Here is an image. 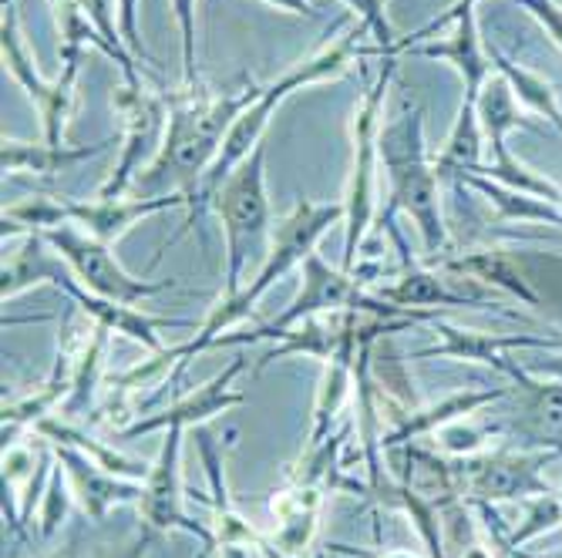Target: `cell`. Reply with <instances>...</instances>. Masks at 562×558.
Segmentation results:
<instances>
[{"label": "cell", "instance_id": "cell-11", "mask_svg": "<svg viewBox=\"0 0 562 558\" xmlns=\"http://www.w3.org/2000/svg\"><path fill=\"white\" fill-rule=\"evenodd\" d=\"M454 18H458V31L448 44H425V47H412V50L415 55H425V58H448L451 65H458V71L465 75V105H479L488 65L482 58L472 11H458Z\"/></svg>", "mask_w": 562, "mask_h": 558}, {"label": "cell", "instance_id": "cell-17", "mask_svg": "<svg viewBox=\"0 0 562 558\" xmlns=\"http://www.w3.org/2000/svg\"><path fill=\"white\" fill-rule=\"evenodd\" d=\"M387 299H401V303H438L448 299L438 286V280L431 276H407L397 289H384Z\"/></svg>", "mask_w": 562, "mask_h": 558}, {"label": "cell", "instance_id": "cell-22", "mask_svg": "<svg viewBox=\"0 0 562 558\" xmlns=\"http://www.w3.org/2000/svg\"><path fill=\"white\" fill-rule=\"evenodd\" d=\"M267 4L280 8V11H290V14H306V18H314L317 11L311 8V0H267Z\"/></svg>", "mask_w": 562, "mask_h": 558}, {"label": "cell", "instance_id": "cell-21", "mask_svg": "<svg viewBox=\"0 0 562 558\" xmlns=\"http://www.w3.org/2000/svg\"><path fill=\"white\" fill-rule=\"evenodd\" d=\"M485 488H492L495 494H505L508 488H513V475L502 471V468H492V471L485 475Z\"/></svg>", "mask_w": 562, "mask_h": 558}, {"label": "cell", "instance_id": "cell-19", "mask_svg": "<svg viewBox=\"0 0 562 558\" xmlns=\"http://www.w3.org/2000/svg\"><path fill=\"white\" fill-rule=\"evenodd\" d=\"M539 418L549 431H562V390H546L539 400Z\"/></svg>", "mask_w": 562, "mask_h": 558}, {"label": "cell", "instance_id": "cell-9", "mask_svg": "<svg viewBox=\"0 0 562 558\" xmlns=\"http://www.w3.org/2000/svg\"><path fill=\"white\" fill-rule=\"evenodd\" d=\"M115 109L125 115V151H122V162L115 169V175L105 182L98 198H119V192L128 185V179L142 169V159L148 151H162L159 138H162V125L166 118V98L159 94H148L145 88H119L115 94Z\"/></svg>", "mask_w": 562, "mask_h": 558}, {"label": "cell", "instance_id": "cell-1", "mask_svg": "<svg viewBox=\"0 0 562 558\" xmlns=\"http://www.w3.org/2000/svg\"><path fill=\"white\" fill-rule=\"evenodd\" d=\"M263 94V88L249 84L243 94H223L213 101H189V105H172L169 112V132L162 138V151L138 175V185H156L166 175H176L186 182V192L206 175V169L216 162L220 148L239 115Z\"/></svg>", "mask_w": 562, "mask_h": 558}, {"label": "cell", "instance_id": "cell-20", "mask_svg": "<svg viewBox=\"0 0 562 558\" xmlns=\"http://www.w3.org/2000/svg\"><path fill=\"white\" fill-rule=\"evenodd\" d=\"M522 4H526V8H532V11L549 24V31L555 34V41L562 44V14L549 4V0H522Z\"/></svg>", "mask_w": 562, "mask_h": 558}, {"label": "cell", "instance_id": "cell-18", "mask_svg": "<svg viewBox=\"0 0 562 558\" xmlns=\"http://www.w3.org/2000/svg\"><path fill=\"white\" fill-rule=\"evenodd\" d=\"M119 21H122V37L132 55H145L142 37H138V0H119Z\"/></svg>", "mask_w": 562, "mask_h": 558}, {"label": "cell", "instance_id": "cell-12", "mask_svg": "<svg viewBox=\"0 0 562 558\" xmlns=\"http://www.w3.org/2000/svg\"><path fill=\"white\" fill-rule=\"evenodd\" d=\"M109 141H98V145H88V148H65V145H24V141H11L4 138V148H0V162H4V172H41V175H50V172H65L68 166L81 162V159H91L98 156L101 148Z\"/></svg>", "mask_w": 562, "mask_h": 558}, {"label": "cell", "instance_id": "cell-5", "mask_svg": "<svg viewBox=\"0 0 562 558\" xmlns=\"http://www.w3.org/2000/svg\"><path fill=\"white\" fill-rule=\"evenodd\" d=\"M344 216V206H314V202H296V209L277 226L273 232V249H270V260L263 266V273L257 276L249 289L236 293L226 299V307L206 323V337H213L223 323H229L233 317H243L249 310V303L257 299L277 276H283L293 263L300 260H311L314 257V242L321 239V232L337 223Z\"/></svg>", "mask_w": 562, "mask_h": 558}, {"label": "cell", "instance_id": "cell-24", "mask_svg": "<svg viewBox=\"0 0 562 558\" xmlns=\"http://www.w3.org/2000/svg\"><path fill=\"white\" fill-rule=\"evenodd\" d=\"M384 4H387V0H384Z\"/></svg>", "mask_w": 562, "mask_h": 558}, {"label": "cell", "instance_id": "cell-3", "mask_svg": "<svg viewBox=\"0 0 562 558\" xmlns=\"http://www.w3.org/2000/svg\"><path fill=\"white\" fill-rule=\"evenodd\" d=\"M378 156L391 175L394 209L412 213L425 232L428 249H438L445 239L438 219V172L425 159V132H422V109L404 112L384 125L378 135Z\"/></svg>", "mask_w": 562, "mask_h": 558}, {"label": "cell", "instance_id": "cell-14", "mask_svg": "<svg viewBox=\"0 0 562 558\" xmlns=\"http://www.w3.org/2000/svg\"><path fill=\"white\" fill-rule=\"evenodd\" d=\"M176 21L182 31V78L186 88H195V0H172Z\"/></svg>", "mask_w": 562, "mask_h": 558}, {"label": "cell", "instance_id": "cell-15", "mask_svg": "<svg viewBox=\"0 0 562 558\" xmlns=\"http://www.w3.org/2000/svg\"><path fill=\"white\" fill-rule=\"evenodd\" d=\"M505 65V71H508V78L516 81V88H519V94L529 101V105H536L539 112H546L559 128H562V118H559V109L552 105V94H549V88L542 84V81H536V78H529V75H522V71H516L508 61H502Z\"/></svg>", "mask_w": 562, "mask_h": 558}, {"label": "cell", "instance_id": "cell-8", "mask_svg": "<svg viewBox=\"0 0 562 558\" xmlns=\"http://www.w3.org/2000/svg\"><path fill=\"white\" fill-rule=\"evenodd\" d=\"M47 242H55L61 249V257L75 266V273L81 276V283L88 289H94L101 299H112V303H135L142 296H151V293H162L166 286L172 283H142V280H132L109 252L105 242H98L94 236L85 239L78 236L71 226H61L55 229L50 226L44 232Z\"/></svg>", "mask_w": 562, "mask_h": 558}, {"label": "cell", "instance_id": "cell-6", "mask_svg": "<svg viewBox=\"0 0 562 558\" xmlns=\"http://www.w3.org/2000/svg\"><path fill=\"white\" fill-rule=\"evenodd\" d=\"M0 47H4V61L11 68V75L24 84V91L34 98V105L41 109L44 118V141L47 145H61V132H65V118L71 112L75 101V75H78V61H81V47H61L65 55V75L47 84L37 78L34 61L24 47V37L18 31V14L14 4H4V24H0Z\"/></svg>", "mask_w": 562, "mask_h": 558}, {"label": "cell", "instance_id": "cell-4", "mask_svg": "<svg viewBox=\"0 0 562 558\" xmlns=\"http://www.w3.org/2000/svg\"><path fill=\"white\" fill-rule=\"evenodd\" d=\"M263 159H267V145L260 141L252 148V156L226 179V185L220 189V219H223V232H226V252H229V270H226V286L229 296L239 293V273L246 263L249 242L263 236L267 219H270V206H267V175H263Z\"/></svg>", "mask_w": 562, "mask_h": 558}, {"label": "cell", "instance_id": "cell-10", "mask_svg": "<svg viewBox=\"0 0 562 558\" xmlns=\"http://www.w3.org/2000/svg\"><path fill=\"white\" fill-rule=\"evenodd\" d=\"M189 195H166V198H135V202H119V198H98L91 206H68L61 202V216L65 219H75L81 226L91 229V236L98 242H115L132 223H138L142 216H151V213H162V209H172V206H182Z\"/></svg>", "mask_w": 562, "mask_h": 558}, {"label": "cell", "instance_id": "cell-7", "mask_svg": "<svg viewBox=\"0 0 562 558\" xmlns=\"http://www.w3.org/2000/svg\"><path fill=\"white\" fill-rule=\"evenodd\" d=\"M394 75V61H384V71L378 78V84L364 94L361 109H357V122H353V172H350V202H347V270H353V252L357 242H361L368 219H371V198H374V166H378V115L384 105V94Z\"/></svg>", "mask_w": 562, "mask_h": 558}, {"label": "cell", "instance_id": "cell-2", "mask_svg": "<svg viewBox=\"0 0 562 558\" xmlns=\"http://www.w3.org/2000/svg\"><path fill=\"white\" fill-rule=\"evenodd\" d=\"M357 37H361V31L347 34L344 41H337L334 47H327L324 55H317L314 61L300 65L296 71H290V75L280 78L277 84L263 88V94L239 115V122H236L233 132L226 135V141H223V148H220L216 162L206 169V175H202V179L186 192L189 202H192V219H189V226L195 223V216L202 213V206H206L210 198L220 195V189L226 185V179L233 175V169H239V166L246 162L249 148H257V145L263 141V132H267V125H270V115H273V109L280 105V101H283L290 91L303 88V84H314V81H324V78L344 71L347 61H350V55H353Z\"/></svg>", "mask_w": 562, "mask_h": 558}, {"label": "cell", "instance_id": "cell-13", "mask_svg": "<svg viewBox=\"0 0 562 558\" xmlns=\"http://www.w3.org/2000/svg\"><path fill=\"white\" fill-rule=\"evenodd\" d=\"M347 293H350L347 280L337 276V273H330L317 257H311V260H306V289L296 299V310L283 317V323L293 320V317H300V314H311L317 307H337V303L347 299Z\"/></svg>", "mask_w": 562, "mask_h": 558}, {"label": "cell", "instance_id": "cell-16", "mask_svg": "<svg viewBox=\"0 0 562 558\" xmlns=\"http://www.w3.org/2000/svg\"><path fill=\"white\" fill-rule=\"evenodd\" d=\"M353 8V14H361L364 27L374 31L381 50H391L394 47V34H391V24H387V14H384V0H347Z\"/></svg>", "mask_w": 562, "mask_h": 558}, {"label": "cell", "instance_id": "cell-23", "mask_svg": "<svg viewBox=\"0 0 562 558\" xmlns=\"http://www.w3.org/2000/svg\"><path fill=\"white\" fill-rule=\"evenodd\" d=\"M0 4H14V0H0Z\"/></svg>", "mask_w": 562, "mask_h": 558}]
</instances>
